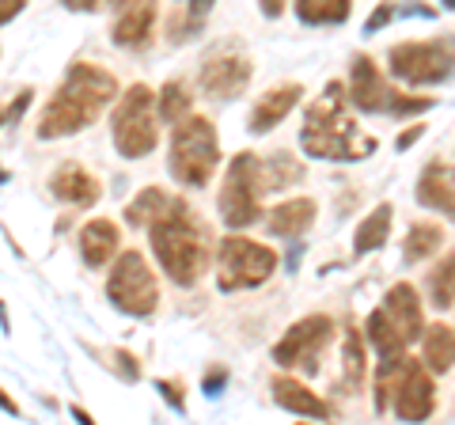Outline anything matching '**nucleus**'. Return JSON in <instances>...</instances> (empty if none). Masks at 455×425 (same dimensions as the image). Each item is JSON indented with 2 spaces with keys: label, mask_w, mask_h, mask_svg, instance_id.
Here are the masks:
<instances>
[{
  "label": "nucleus",
  "mask_w": 455,
  "mask_h": 425,
  "mask_svg": "<svg viewBox=\"0 0 455 425\" xmlns=\"http://www.w3.org/2000/svg\"><path fill=\"white\" fill-rule=\"evenodd\" d=\"M300 148L311 160H334V164H357L368 160L379 145L372 133H364L357 118L349 115V95L338 80L326 84V92L307 107L300 125Z\"/></svg>",
  "instance_id": "nucleus-1"
},
{
  "label": "nucleus",
  "mask_w": 455,
  "mask_h": 425,
  "mask_svg": "<svg viewBox=\"0 0 455 425\" xmlns=\"http://www.w3.org/2000/svg\"><path fill=\"white\" fill-rule=\"evenodd\" d=\"M114 95H118V80H114L107 68L88 65V61L68 65L61 88L53 92L46 110H42L38 137L57 140V137H73L80 130H88V125H95L99 115L114 103Z\"/></svg>",
  "instance_id": "nucleus-2"
},
{
  "label": "nucleus",
  "mask_w": 455,
  "mask_h": 425,
  "mask_svg": "<svg viewBox=\"0 0 455 425\" xmlns=\"http://www.w3.org/2000/svg\"><path fill=\"white\" fill-rule=\"evenodd\" d=\"M148 236H152V254L160 259L164 274L175 281V285L190 289L205 277V270H209V232H205V224L194 217L190 202L167 197L160 217L148 224Z\"/></svg>",
  "instance_id": "nucleus-3"
},
{
  "label": "nucleus",
  "mask_w": 455,
  "mask_h": 425,
  "mask_svg": "<svg viewBox=\"0 0 455 425\" xmlns=\"http://www.w3.org/2000/svg\"><path fill=\"white\" fill-rule=\"evenodd\" d=\"M376 414H395L403 421H425L436 410V388L425 361H414L406 353L398 357H383L376 373Z\"/></svg>",
  "instance_id": "nucleus-4"
},
{
  "label": "nucleus",
  "mask_w": 455,
  "mask_h": 425,
  "mask_svg": "<svg viewBox=\"0 0 455 425\" xmlns=\"http://www.w3.org/2000/svg\"><path fill=\"white\" fill-rule=\"evenodd\" d=\"M220 164V140H217V125L205 115H190L175 122V133H171V152H167V167L171 179H179L182 187H197L202 190L212 179Z\"/></svg>",
  "instance_id": "nucleus-5"
},
{
  "label": "nucleus",
  "mask_w": 455,
  "mask_h": 425,
  "mask_svg": "<svg viewBox=\"0 0 455 425\" xmlns=\"http://www.w3.org/2000/svg\"><path fill=\"white\" fill-rule=\"evenodd\" d=\"M110 133H114V148L125 160H140V156H148L156 148V140H160V115H156V95L148 84H133L122 95L110 122Z\"/></svg>",
  "instance_id": "nucleus-6"
},
{
  "label": "nucleus",
  "mask_w": 455,
  "mask_h": 425,
  "mask_svg": "<svg viewBox=\"0 0 455 425\" xmlns=\"http://www.w3.org/2000/svg\"><path fill=\"white\" fill-rule=\"evenodd\" d=\"M266 190H269V182H266L262 160L254 152H239L228 164V175L220 187V217L228 229H247V224L259 221Z\"/></svg>",
  "instance_id": "nucleus-7"
},
{
  "label": "nucleus",
  "mask_w": 455,
  "mask_h": 425,
  "mask_svg": "<svg viewBox=\"0 0 455 425\" xmlns=\"http://www.w3.org/2000/svg\"><path fill=\"white\" fill-rule=\"evenodd\" d=\"M277 270V251L266 244H254L247 236L220 239L217 251V285L220 293H243L266 285Z\"/></svg>",
  "instance_id": "nucleus-8"
},
{
  "label": "nucleus",
  "mask_w": 455,
  "mask_h": 425,
  "mask_svg": "<svg viewBox=\"0 0 455 425\" xmlns=\"http://www.w3.org/2000/svg\"><path fill=\"white\" fill-rule=\"evenodd\" d=\"M107 301L125 316L145 319L160 308V285L140 251H122L107 274Z\"/></svg>",
  "instance_id": "nucleus-9"
},
{
  "label": "nucleus",
  "mask_w": 455,
  "mask_h": 425,
  "mask_svg": "<svg viewBox=\"0 0 455 425\" xmlns=\"http://www.w3.org/2000/svg\"><path fill=\"white\" fill-rule=\"evenodd\" d=\"M387 65L391 73L410 84V88H421V84H440L451 76L455 68V50L448 38H425V42H398L387 50Z\"/></svg>",
  "instance_id": "nucleus-10"
},
{
  "label": "nucleus",
  "mask_w": 455,
  "mask_h": 425,
  "mask_svg": "<svg viewBox=\"0 0 455 425\" xmlns=\"http://www.w3.org/2000/svg\"><path fill=\"white\" fill-rule=\"evenodd\" d=\"M334 338V319L331 316H304L300 323H292L284 338L274 346V361L289 373L315 376L323 365V353Z\"/></svg>",
  "instance_id": "nucleus-11"
},
{
  "label": "nucleus",
  "mask_w": 455,
  "mask_h": 425,
  "mask_svg": "<svg viewBox=\"0 0 455 425\" xmlns=\"http://www.w3.org/2000/svg\"><path fill=\"white\" fill-rule=\"evenodd\" d=\"M251 73H254V65H251V58L243 50H212L202 61L197 80H202V92L209 99L232 103V99H239L251 88Z\"/></svg>",
  "instance_id": "nucleus-12"
},
{
  "label": "nucleus",
  "mask_w": 455,
  "mask_h": 425,
  "mask_svg": "<svg viewBox=\"0 0 455 425\" xmlns=\"http://www.w3.org/2000/svg\"><path fill=\"white\" fill-rule=\"evenodd\" d=\"M391 92L395 88L383 80L379 65L368 58V53H357V58H353V73H349V88H346L349 103L364 110V115H379V110H387Z\"/></svg>",
  "instance_id": "nucleus-13"
},
{
  "label": "nucleus",
  "mask_w": 455,
  "mask_h": 425,
  "mask_svg": "<svg viewBox=\"0 0 455 425\" xmlns=\"http://www.w3.org/2000/svg\"><path fill=\"white\" fill-rule=\"evenodd\" d=\"M383 319L391 323V331L403 338V342L410 346L414 338H421L425 331V316H421V301H418V289L406 285V281H398V285L387 289V296H383Z\"/></svg>",
  "instance_id": "nucleus-14"
},
{
  "label": "nucleus",
  "mask_w": 455,
  "mask_h": 425,
  "mask_svg": "<svg viewBox=\"0 0 455 425\" xmlns=\"http://www.w3.org/2000/svg\"><path fill=\"white\" fill-rule=\"evenodd\" d=\"M152 31H156V0H133V4L118 8L110 38L122 50H145L152 42Z\"/></svg>",
  "instance_id": "nucleus-15"
},
{
  "label": "nucleus",
  "mask_w": 455,
  "mask_h": 425,
  "mask_svg": "<svg viewBox=\"0 0 455 425\" xmlns=\"http://www.w3.org/2000/svg\"><path fill=\"white\" fill-rule=\"evenodd\" d=\"M50 194L57 197V202L65 205H76V209H92L99 202V194H103V187H99V179L88 172V167L80 164H61L50 179Z\"/></svg>",
  "instance_id": "nucleus-16"
},
{
  "label": "nucleus",
  "mask_w": 455,
  "mask_h": 425,
  "mask_svg": "<svg viewBox=\"0 0 455 425\" xmlns=\"http://www.w3.org/2000/svg\"><path fill=\"white\" fill-rule=\"evenodd\" d=\"M300 99H304L300 84H277V88H269L266 95H259V103H254L247 130H251V133H269V130H277V125L289 118V110L300 103Z\"/></svg>",
  "instance_id": "nucleus-17"
},
{
  "label": "nucleus",
  "mask_w": 455,
  "mask_h": 425,
  "mask_svg": "<svg viewBox=\"0 0 455 425\" xmlns=\"http://www.w3.org/2000/svg\"><path fill=\"white\" fill-rule=\"evenodd\" d=\"M118 239H122V232H118V224H114V221H107V217L88 221L80 229V236H76L80 259L88 262L92 270H99V266H107L114 254H118Z\"/></svg>",
  "instance_id": "nucleus-18"
},
{
  "label": "nucleus",
  "mask_w": 455,
  "mask_h": 425,
  "mask_svg": "<svg viewBox=\"0 0 455 425\" xmlns=\"http://www.w3.org/2000/svg\"><path fill=\"white\" fill-rule=\"evenodd\" d=\"M274 403L281 406V410H289V414H296V418H331V406H326L323 399L311 388H304L300 380H292V376H274Z\"/></svg>",
  "instance_id": "nucleus-19"
},
{
  "label": "nucleus",
  "mask_w": 455,
  "mask_h": 425,
  "mask_svg": "<svg viewBox=\"0 0 455 425\" xmlns=\"http://www.w3.org/2000/svg\"><path fill=\"white\" fill-rule=\"evenodd\" d=\"M418 202L425 209H436V212H444V217L455 221V179H451L448 164L433 160L421 172V179H418Z\"/></svg>",
  "instance_id": "nucleus-20"
},
{
  "label": "nucleus",
  "mask_w": 455,
  "mask_h": 425,
  "mask_svg": "<svg viewBox=\"0 0 455 425\" xmlns=\"http://www.w3.org/2000/svg\"><path fill=\"white\" fill-rule=\"evenodd\" d=\"M311 224H315V202H311V197L281 202V205L269 209V217H266V229L281 239H300Z\"/></svg>",
  "instance_id": "nucleus-21"
},
{
  "label": "nucleus",
  "mask_w": 455,
  "mask_h": 425,
  "mask_svg": "<svg viewBox=\"0 0 455 425\" xmlns=\"http://www.w3.org/2000/svg\"><path fill=\"white\" fill-rule=\"evenodd\" d=\"M421 361L433 373H448L455 368V331L448 323H433L421 331Z\"/></svg>",
  "instance_id": "nucleus-22"
},
{
  "label": "nucleus",
  "mask_w": 455,
  "mask_h": 425,
  "mask_svg": "<svg viewBox=\"0 0 455 425\" xmlns=\"http://www.w3.org/2000/svg\"><path fill=\"white\" fill-rule=\"evenodd\" d=\"M387 236H391V205H379L357 224V232H353V251L357 254L379 251L383 244H387Z\"/></svg>",
  "instance_id": "nucleus-23"
},
{
  "label": "nucleus",
  "mask_w": 455,
  "mask_h": 425,
  "mask_svg": "<svg viewBox=\"0 0 455 425\" xmlns=\"http://www.w3.org/2000/svg\"><path fill=\"white\" fill-rule=\"evenodd\" d=\"M353 12V0H296V16L307 27H334L346 23Z\"/></svg>",
  "instance_id": "nucleus-24"
},
{
  "label": "nucleus",
  "mask_w": 455,
  "mask_h": 425,
  "mask_svg": "<svg viewBox=\"0 0 455 425\" xmlns=\"http://www.w3.org/2000/svg\"><path fill=\"white\" fill-rule=\"evenodd\" d=\"M440 244H444V229L433 221H418V224H410V232H406V244H403V259L414 266L421 259H429L433 251H440Z\"/></svg>",
  "instance_id": "nucleus-25"
},
{
  "label": "nucleus",
  "mask_w": 455,
  "mask_h": 425,
  "mask_svg": "<svg viewBox=\"0 0 455 425\" xmlns=\"http://www.w3.org/2000/svg\"><path fill=\"white\" fill-rule=\"evenodd\" d=\"M341 373H346V391L357 395L364 384V334L353 327H346V342H341Z\"/></svg>",
  "instance_id": "nucleus-26"
},
{
  "label": "nucleus",
  "mask_w": 455,
  "mask_h": 425,
  "mask_svg": "<svg viewBox=\"0 0 455 425\" xmlns=\"http://www.w3.org/2000/svg\"><path fill=\"white\" fill-rule=\"evenodd\" d=\"M425 289H429V304L433 308H451L455 304V251L448 259H440L436 270H429V281H425Z\"/></svg>",
  "instance_id": "nucleus-27"
},
{
  "label": "nucleus",
  "mask_w": 455,
  "mask_h": 425,
  "mask_svg": "<svg viewBox=\"0 0 455 425\" xmlns=\"http://www.w3.org/2000/svg\"><path fill=\"white\" fill-rule=\"evenodd\" d=\"M167 197L160 187H148V190H140L130 205H125V224H133V229H148V224L160 217V209L167 205Z\"/></svg>",
  "instance_id": "nucleus-28"
},
{
  "label": "nucleus",
  "mask_w": 455,
  "mask_h": 425,
  "mask_svg": "<svg viewBox=\"0 0 455 425\" xmlns=\"http://www.w3.org/2000/svg\"><path fill=\"white\" fill-rule=\"evenodd\" d=\"M190 107H194V95H190V88L182 80H171V84H164V92H160V122H171L175 125L179 118H187L190 115Z\"/></svg>",
  "instance_id": "nucleus-29"
},
{
  "label": "nucleus",
  "mask_w": 455,
  "mask_h": 425,
  "mask_svg": "<svg viewBox=\"0 0 455 425\" xmlns=\"http://www.w3.org/2000/svg\"><path fill=\"white\" fill-rule=\"evenodd\" d=\"M209 8H212V0H190V8H187V16H175L167 27V38L171 42H187V38H194L197 31L205 27V16H209Z\"/></svg>",
  "instance_id": "nucleus-30"
},
{
  "label": "nucleus",
  "mask_w": 455,
  "mask_h": 425,
  "mask_svg": "<svg viewBox=\"0 0 455 425\" xmlns=\"http://www.w3.org/2000/svg\"><path fill=\"white\" fill-rule=\"evenodd\" d=\"M436 103L433 95H406V92H391V99H387V115H395V118H410V115H421V110H429Z\"/></svg>",
  "instance_id": "nucleus-31"
},
{
  "label": "nucleus",
  "mask_w": 455,
  "mask_h": 425,
  "mask_svg": "<svg viewBox=\"0 0 455 425\" xmlns=\"http://www.w3.org/2000/svg\"><path fill=\"white\" fill-rule=\"evenodd\" d=\"M31 99H35V92H31V88H23L16 99H12V103H4V107H0V125H12V122H20V118H23V110L31 107Z\"/></svg>",
  "instance_id": "nucleus-32"
},
{
  "label": "nucleus",
  "mask_w": 455,
  "mask_h": 425,
  "mask_svg": "<svg viewBox=\"0 0 455 425\" xmlns=\"http://www.w3.org/2000/svg\"><path fill=\"white\" fill-rule=\"evenodd\" d=\"M110 368H118V373H122V380H137L140 376V365L133 361V353H125V349H114L110 353Z\"/></svg>",
  "instance_id": "nucleus-33"
},
{
  "label": "nucleus",
  "mask_w": 455,
  "mask_h": 425,
  "mask_svg": "<svg viewBox=\"0 0 455 425\" xmlns=\"http://www.w3.org/2000/svg\"><path fill=\"white\" fill-rule=\"evenodd\" d=\"M156 388L164 391V399H167L171 406H175L179 414H182V410H187V399H182V384H179V380H160V384H156Z\"/></svg>",
  "instance_id": "nucleus-34"
},
{
  "label": "nucleus",
  "mask_w": 455,
  "mask_h": 425,
  "mask_svg": "<svg viewBox=\"0 0 455 425\" xmlns=\"http://www.w3.org/2000/svg\"><path fill=\"white\" fill-rule=\"evenodd\" d=\"M23 8H27V0H0V27H4L8 20H16Z\"/></svg>",
  "instance_id": "nucleus-35"
},
{
  "label": "nucleus",
  "mask_w": 455,
  "mask_h": 425,
  "mask_svg": "<svg viewBox=\"0 0 455 425\" xmlns=\"http://www.w3.org/2000/svg\"><path fill=\"white\" fill-rule=\"evenodd\" d=\"M387 20H391V4H387V8H376V12H372V20H368V27H364V31H368V35H376V31H379V27L387 23Z\"/></svg>",
  "instance_id": "nucleus-36"
},
{
  "label": "nucleus",
  "mask_w": 455,
  "mask_h": 425,
  "mask_svg": "<svg viewBox=\"0 0 455 425\" xmlns=\"http://www.w3.org/2000/svg\"><path fill=\"white\" fill-rule=\"evenodd\" d=\"M284 4H289V0H259V8L266 12V16H269V20H277V16H281V12H284Z\"/></svg>",
  "instance_id": "nucleus-37"
},
{
  "label": "nucleus",
  "mask_w": 455,
  "mask_h": 425,
  "mask_svg": "<svg viewBox=\"0 0 455 425\" xmlns=\"http://www.w3.org/2000/svg\"><path fill=\"white\" fill-rule=\"evenodd\" d=\"M61 4H65L68 12H95L99 0H61Z\"/></svg>",
  "instance_id": "nucleus-38"
},
{
  "label": "nucleus",
  "mask_w": 455,
  "mask_h": 425,
  "mask_svg": "<svg viewBox=\"0 0 455 425\" xmlns=\"http://www.w3.org/2000/svg\"><path fill=\"white\" fill-rule=\"evenodd\" d=\"M228 380V373H212L209 380H205V395H220V384Z\"/></svg>",
  "instance_id": "nucleus-39"
},
{
  "label": "nucleus",
  "mask_w": 455,
  "mask_h": 425,
  "mask_svg": "<svg viewBox=\"0 0 455 425\" xmlns=\"http://www.w3.org/2000/svg\"><path fill=\"white\" fill-rule=\"evenodd\" d=\"M425 133V125H414V130H406L403 137H398V148H410V145H414V140Z\"/></svg>",
  "instance_id": "nucleus-40"
},
{
  "label": "nucleus",
  "mask_w": 455,
  "mask_h": 425,
  "mask_svg": "<svg viewBox=\"0 0 455 425\" xmlns=\"http://www.w3.org/2000/svg\"><path fill=\"white\" fill-rule=\"evenodd\" d=\"M0 410H4V414H12V418H20V403H16V399H8L4 391H0Z\"/></svg>",
  "instance_id": "nucleus-41"
},
{
  "label": "nucleus",
  "mask_w": 455,
  "mask_h": 425,
  "mask_svg": "<svg viewBox=\"0 0 455 425\" xmlns=\"http://www.w3.org/2000/svg\"><path fill=\"white\" fill-rule=\"evenodd\" d=\"M110 8H125V4H133V0H107Z\"/></svg>",
  "instance_id": "nucleus-42"
},
{
  "label": "nucleus",
  "mask_w": 455,
  "mask_h": 425,
  "mask_svg": "<svg viewBox=\"0 0 455 425\" xmlns=\"http://www.w3.org/2000/svg\"><path fill=\"white\" fill-rule=\"evenodd\" d=\"M440 4H448V8H455V0H440Z\"/></svg>",
  "instance_id": "nucleus-43"
}]
</instances>
